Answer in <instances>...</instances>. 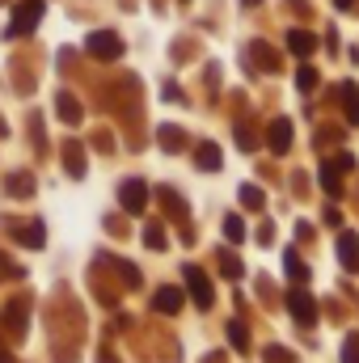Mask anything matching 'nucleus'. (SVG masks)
Instances as JSON below:
<instances>
[{
    "instance_id": "nucleus-1",
    "label": "nucleus",
    "mask_w": 359,
    "mask_h": 363,
    "mask_svg": "<svg viewBox=\"0 0 359 363\" xmlns=\"http://www.w3.org/2000/svg\"><path fill=\"white\" fill-rule=\"evenodd\" d=\"M118 203H123V211H127V216H140V211L148 207V186H144V182H123Z\"/></svg>"
},
{
    "instance_id": "nucleus-2",
    "label": "nucleus",
    "mask_w": 359,
    "mask_h": 363,
    "mask_svg": "<svg viewBox=\"0 0 359 363\" xmlns=\"http://www.w3.org/2000/svg\"><path fill=\"white\" fill-rule=\"evenodd\" d=\"M38 17H43V0H30L26 9H17V13H13V26H9V34H13V38H21V34H26V30L38 21Z\"/></svg>"
},
{
    "instance_id": "nucleus-3",
    "label": "nucleus",
    "mask_w": 359,
    "mask_h": 363,
    "mask_svg": "<svg viewBox=\"0 0 359 363\" xmlns=\"http://www.w3.org/2000/svg\"><path fill=\"white\" fill-rule=\"evenodd\" d=\"M186 287H190V296H194V304H211V283H207V274L199 271V267H186Z\"/></svg>"
},
{
    "instance_id": "nucleus-4",
    "label": "nucleus",
    "mask_w": 359,
    "mask_h": 363,
    "mask_svg": "<svg viewBox=\"0 0 359 363\" xmlns=\"http://www.w3.org/2000/svg\"><path fill=\"white\" fill-rule=\"evenodd\" d=\"M89 51L97 60H114V55H123V43L114 38V34H93L89 38Z\"/></svg>"
},
{
    "instance_id": "nucleus-5",
    "label": "nucleus",
    "mask_w": 359,
    "mask_h": 363,
    "mask_svg": "<svg viewBox=\"0 0 359 363\" xmlns=\"http://www.w3.org/2000/svg\"><path fill=\"white\" fill-rule=\"evenodd\" d=\"M287 304H292V317L296 321H317V308H313V296L309 291H292Z\"/></svg>"
},
{
    "instance_id": "nucleus-6",
    "label": "nucleus",
    "mask_w": 359,
    "mask_h": 363,
    "mask_svg": "<svg viewBox=\"0 0 359 363\" xmlns=\"http://www.w3.org/2000/svg\"><path fill=\"white\" fill-rule=\"evenodd\" d=\"M267 144L275 148V152H287V144H292V123H287V118H275V123H270Z\"/></svg>"
},
{
    "instance_id": "nucleus-7",
    "label": "nucleus",
    "mask_w": 359,
    "mask_h": 363,
    "mask_svg": "<svg viewBox=\"0 0 359 363\" xmlns=\"http://www.w3.org/2000/svg\"><path fill=\"white\" fill-rule=\"evenodd\" d=\"M338 258H343V267L347 271H359V237H338Z\"/></svg>"
},
{
    "instance_id": "nucleus-8",
    "label": "nucleus",
    "mask_w": 359,
    "mask_h": 363,
    "mask_svg": "<svg viewBox=\"0 0 359 363\" xmlns=\"http://www.w3.org/2000/svg\"><path fill=\"white\" fill-rule=\"evenodd\" d=\"M182 308V291L178 287H161L157 291V313H178Z\"/></svg>"
},
{
    "instance_id": "nucleus-9",
    "label": "nucleus",
    "mask_w": 359,
    "mask_h": 363,
    "mask_svg": "<svg viewBox=\"0 0 359 363\" xmlns=\"http://www.w3.org/2000/svg\"><path fill=\"white\" fill-rule=\"evenodd\" d=\"M194 157H199V165H203V169H216V165H220V148H216V144H199V148H194Z\"/></svg>"
},
{
    "instance_id": "nucleus-10",
    "label": "nucleus",
    "mask_w": 359,
    "mask_h": 363,
    "mask_svg": "<svg viewBox=\"0 0 359 363\" xmlns=\"http://www.w3.org/2000/svg\"><path fill=\"white\" fill-rule=\"evenodd\" d=\"M287 43H292V51H296V55H309V51L317 47V43H313V34H304V30H292V38H287Z\"/></svg>"
},
{
    "instance_id": "nucleus-11",
    "label": "nucleus",
    "mask_w": 359,
    "mask_h": 363,
    "mask_svg": "<svg viewBox=\"0 0 359 363\" xmlns=\"http://www.w3.org/2000/svg\"><path fill=\"white\" fill-rule=\"evenodd\" d=\"M241 203H245L250 211H258V207H263V190H258V186H241Z\"/></svg>"
},
{
    "instance_id": "nucleus-12",
    "label": "nucleus",
    "mask_w": 359,
    "mask_h": 363,
    "mask_svg": "<svg viewBox=\"0 0 359 363\" xmlns=\"http://www.w3.org/2000/svg\"><path fill=\"white\" fill-rule=\"evenodd\" d=\"M343 97H347V118H351V123H359V93H355V85H347V89H343Z\"/></svg>"
},
{
    "instance_id": "nucleus-13",
    "label": "nucleus",
    "mask_w": 359,
    "mask_h": 363,
    "mask_svg": "<svg viewBox=\"0 0 359 363\" xmlns=\"http://www.w3.org/2000/svg\"><path fill=\"white\" fill-rule=\"evenodd\" d=\"M224 233H228V241H241V237H245V224H241L237 216H228V220H224Z\"/></svg>"
},
{
    "instance_id": "nucleus-14",
    "label": "nucleus",
    "mask_w": 359,
    "mask_h": 363,
    "mask_svg": "<svg viewBox=\"0 0 359 363\" xmlns=\"http://www.w3.org/2000/svg\"><path fill=\"white\" fill-rule=\"evenodd\" d=\"M343 363H359V338H355V334L343 342Z\"/></svg>"
},
{
    "instance_id": "nucleus-15",
    "label": "nucleus",
    "mask_w": 359,
    "mask_h": 363,
    "mask_svg": "<svg viewBox=\"0 0 359 363\" xmlns=\"http://www.w3.org/2000/svg\"><path fill=\"white\" fill-rule=\"evenodd\" d=\"M283 262H287V274H292V279H304V267H300V258H296L292 250L283 254Z\"/></svg>"
},
{
    "instance_id": "nucleus-16",
    "label": "nucleus",
    "mask_w": 359,
    "mask_h": 363,
    "mask_svg": "<svg viewBox=\"0 0 359 363\" xmlns=\"http://www.w3.org/2000/svg\"><path fill=\"white\" fill-rule=\"evenodd\" d=\"M9 190H13V194H26V190H30V178H26V174H17V178H9Z\"/></svg>"
},
{
    "instance_id": "nucleus-17",
    "label": "nucleus",
    "mask_w": 359,
    "mask_h": 363,
    "mask_svg": "<svg viewBox=\"0 0 359 363\" xmlns=\"http://www.w3.org/2000/svg\"><path fill=\"white\" fill-rule=\"evenodd\" d=\"M296 85H300V89H313V85H317V72H313V68H304V72L296 77Z\"/></svg>"
},
{
    "instance_id": "nucleus-18",
    "label": "nucleus",
    "mask_w": 359,
    "mask_h": 363,
    "mask_svg": "<svg viewBox=\"0 0 359 363\" xmlns=\"http://www.w3.org/2000/svg\"><path fill=\"white\" fill-rule=\"evenodd\" d=\"M161 144H165V148H182V135H178V131H170V127H165V131H161Z\"/></svg>"
},
{
    "instance_id": "nucleus-19",
    "label": "nucleus",
    "mask_w": 359,
    "mask_h": 363,
    "mask_svg": "<svg viewBox=\"0 0 359 363\" xmlns=\"http://www.w3.org/2000/svg\"><path fill=\"white\" fill-rule=\"evenodd\" d=\"M148 245H153V250H165V233H161V228H148Z\"/></svg>"
},
{
    "instance_id": "nucleus-20",
    "label": "nucleus",
    "mask_w": 359,
    "mask_h": 363,
    "mask_svg": "<svg viewBox=\"0 0 359 363\" xmlns=\"http://www.w3.org/2000/svg\"><path fill=\"white\" fill-rule=\"evenodd\" d=\"M60 101H64V106H60V114H64V118H81V110H77L68 97H60Z\"/></svg>"
},
{
    "instance_id": "nucleus-21",
    "label": "nucleus",
    "mask_w": 359,
    "mask_h": 363,
    "mask_svg": "<svg viewBox=\"0 0 359 363\" xmlns=\"http://www.w3.org/2000/svg\"><path fill=\"white\" fill-rule=\"evenodd\" d=\"M228 334H233V342H237V347H245V330H241V325H228Z\"/></svg>"
},
{
    "instance_id": "nucleus-22",
    "label": "nucleus",
    "mask_w": 359,
    "mask_h": 363,
    "mask_svg": "<svg viewBox=\"0 0 359 363\" xmlns=\"http://www.w3.org/2000/svg\"><path fill=\"white\" fill-rule=\"evenodd\" d=\"M267 359H270V363H287V351H275V347H270Z\"/></svg>"
},
{
    "instance_id": "nucleus-23",
    "label": "nucleus",
    "mask_w": 359,
    "mask_h": 363,
    "mask_svg": "<svg viewBox=\"0 0 359 363\" xmlns=\"http://www.w3.org/2000/svg\"><path fill=\"white\" fill-rule=\"evenodd\" d=\"M334 4H338V9H351V4H355V0H334Z\"/></svg>"
},
{
    "instance_id": "nucleus-24",
    "label": "nucleus",
    "mask_w": 359,
    "mask_h": 363,
    "mask_svg": "<svg viewBox=\"0 0 359 363\" xmlns=\"http://www.w3.org/2000/svg\"><path fill=\"white\" fill-rule=\"evenodd\" d=\"M0 363H9V355H4V351H0Z\"/></svg>"
},
{
    "instance_id": "nucleus-25",
    "label": "nucleus",
    "mask_w": 359,
    "mask_h": 363,
    "mask_svg": "<svg viewBox=\"0 0 359 363\" xmlns=\"http://www.w3.org/2000/svg\"><path fill=\"white\" fill-rule=\"evenodd\" d=\"M250 4H258V0H250Z\"/></svg>"
}]
</instances>
